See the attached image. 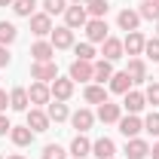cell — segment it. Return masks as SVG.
<instances>
[{
  "mask_svg": "<svg viewBox=\"0 0 159 159\" xmlns=\"http://www.w3.org/2000/svg\"><path fill=\"white\" fill-rule=\"evenodd\" d=\"M31 77L37 83H52L58 77V67H55V61H34L31 64Z\"/></svg>",
  "mask_w": 159,
  "mask_h": 159,
  "instance_id": "6da1fadb",
  "label": "cell"
},
{
  "mask_svg": "<svg viewBox=\"0 0 159 159\" xmlns=\"http://www.w3.org/2000/svg\"><path fill=\"white\" fill-rule=\"evenodd\" d=\"M70 80L74 83H89V80H95V61H74L70 64Z\"/></svg>",
  "mask_w": 159,
  "mask_h": 159,
  "instance_id": "7a4b0ae2",
  "label": "cell"
},
{
  "mask_svg": "<svg viewBox=\"0 0 159 159\" xmlns=\"http://www.w3.org/2000/svg\"><path fill=\"white\" fill-rule=\"evenodd\" d=\"M86 37H89V43H104L110 37L107 34V21L104 19H89L86 21Z\"/></svg>",
  "mask_w": 159,
  "mask_h": 159,
  "instance_id": "3957f363",
  "label": "cell"
},
{
  "mask_svg": "<svg viewBox=\"0 0 159 159\" xmlns=\"http://www.w3.org/2000/svg\"><path fill=\"white\" fill-rule=\"evenodd\" d=\"M49 92H52V101H67L70 95H74V80L67 77V80H52L49 83Z\"/></svg>",
  "mask_w": 159,
  "mask_h": 159,
  "instance_id": "277c9868",
  "label": "cell"
},
{
  "mask_svg": "<svg viewBox=\"0 0 159 159\" xmlns=\"http://www.w3.org/2000/svg\"><path fill=\"white\" fill-rule=\"evenodd\" d=\"M86 21H89V12H86V6H67L64 9V25L74 31V28H86Z\"/></svg>",
  "mask_w": 159,
  "mask_h": 159,
  "instance_id": "5b68a950",
  "label": "cell"
},
{
  "mask_svg": "<svg viewBox=\"0 0 159 159\" xmlns=\"http://www.w3.org/2000/svg\"><path fill=\"white\" fill-rule=\"evenodd\" d=\"M144 43H147V37H144L141 31H129L125 40H122V49H125L129 55H135V58H138V55H144Z\"/></svg>",
  "mask_w": 159,
  "mask_h": 159,
  "instance_id": "8992f818",
  "label": "cell"
},
{
  "mask_svg": "<svg viewBox=\"0 0 159 159\" xmlns=\"http://www.w3.org/2000/svg\"><path fill=\"white\" fill-rule=\"evenodd\" d=\"M49 43L55 46V49H70L74 46V31L67 28V25H61V28H52V34H49Z\"/></svg>",
  "mask_w": 159,
  "mask_h": 159,
  "instance_id": "52a82bcc",
  "label": "cell"
},
{
  "mask_svg": "<svg viewBox=\"0 0 159 159\" xmlns=\"http://www.w3.org/2000/svg\"><path fill=\"white\" fill-rule=\"evenodd\" d=\"M122 107H125L129 113H141V110L147 107V98H144V92H138V89H129V92L122 95Z\"/></svg>",
  "mask_w": 159,
  "mask_h": 159,
  "instance_id": "ba28073f",
  "label": "cell"
},
{
  "mask_svg": "<svg viewBox=\"0 0 159 159\" xmlns=\"http://www.w3.org/2000/svg\"><path fill=\"white\" fill-rule=\"evenodd\" d=\"M116 125H119V132L125 135V141H129V138H138V132L144 129V122L138 119V113H129V116H122Z\"/></svg>",
  "mask_w": 159,
  "mask_h": 159,
  "instance_id": "9c48e42d",
  "label": "cell"
},
{
  "mask_svg": "<svg viewBox=\"0 0 159 159\" xmlns=\"http://www.w3.org/2000/svg\"><path fill=\"white\" fill-rule=\"evenodd\" d=\"M31 31H34L37 37L52 34V16H49V12H34V16H31Z\"/></svg>",
  "mask_w": 159,
  "mask_h": 159,
  "instance_id": "30bf717a",
  "label": "cell"
},
{
  "mask_svg": "<svg viewBox=\"0 0 159 159\" xmlns=\"http://www.w3.org/2000/svg\"><path fill=\"white\" fill-rule=\"evenodd\" d=\"M25 125H28L34 135H37V132H46V129H49V116H46L40 107H31V110H28V122H25Z\"/></svg>",
  "mask_w": 159,
  "mask_h": 159,
  "instance_id": "8fae6325",
  "label": "cell"
},
{
  "mask_svg": "<svg viewBox=\"0 0 159 159\" xmlns=\"http://www.w3.org/2000/svg\"><path fill=\"white\" fill-rule=\"evenodd\" d=\"M125 156H129V159L150 156V144H147L144 138H129V141H125Z\"/></svg>",
  "mask_w": 159,
  "mask_h": 159,
  "instance_id": "7c38bea8",
  "label": "cell"
},
{
  "mask_svg": "<svg viewBox=\"0 0 159 159\" xmlns=\"http://www.w3.org/2000/svg\"><path fill=\"white\" fill-rule=\"evenodd\" d=\"M122 52H125V49H122V40H116V37H107L104 43H101V55H104L107 61H119Z\"/></svg>",
  "mask_w": 159,
  "mask_h": 159,
  "instance_id": "4fadbf2b",
  "label": "cell"
},
{
  "mask_svg": "<svg viewBox=\"0 0 159 159\" xmlns=\"http://www.w3.org/2000/svg\"><path fill=\"white\" fill-rule=\"evenodd\" d=\"M28 98H31V104H49V101H52L49 83H31V89H28Z\"/></svg>",
  "mask_w": 159,
  "mask_h": 159,
  "instance_id": "5bb4252c",
  "label": "cell"
},
{
  "mask_svg": "<svg viewBox=\"0 0 159 159\" xmlns=\"http://www.w3.org/2000/svg\"><path fill=\"white\" fill-rule=\"evenodd\" d=\"M70 122H74V129H77L80 135H86V132L92 129V122H95V113H92V110H86V107H80L77 113L70 116Z\"/></svg>",
  "mask_w": 159,
  "mask_h": 159,
  "instance_id": "9a60e30c",
  "label": "cell"
},
{
  "mask_svg": "<svg viewBox=\"0 0 159 159\" xmlns=\"http://www.w3.org/2000/svg\"><path fill=\"white\" fill-rule=\"evenodd\" d=\"M98 119L101 122H119L122 119V104H110V101L98 104Z\"/></svg>",
  "mask_w": 159,
  "mask_h": 159,
  "instance_id": "2e32d148",
  "label": "cell"
},
{
  "mask_svg": "<svg viewBox=\"0 0 159 159\" xmlns=\"http://www.w3.org/2000/svg\"><path fill=\"white\" fill-rule=\"evenodd\" d=\"M31 55H34V61H52V55H55V46H52L49 40H37V43L31 46Z\"/></svg>",
  "mask_w": 159,
  "mask_h": 159,
  "instance_id": "e0dca14e",
  "label": "cell"
},
{
  "mask_svg": "<svg viewBox=\"0 0 159 159\" xmlns=\"http://www.w3.org/2000/svg\"><path fill=\"white\" fill-rule=\"evenodd\" d=\"M92 153L98 159H113V153H116V144L110 138H98V141H92Z\"/></svg>",
  "mask_w": 159,
  "mask_h": 159,
  "instance_id": "ac0fdd59",
  "label": "cell"
},
{
  "mask_svg": "<svg viewBox=\"0 0 159 159\" xmlns=\"http://www.w3.org/2000/svg\"><path fill=\"white\" fill-rule=\"evenodd\" d=\"M116 25L122 28V31H138V25H141V16L135 12V9H122L116 16Z\"/></svg>",
  "mask_w": 159,
  "mask_h": 159,
  "instance_id": "d6986e66",
  "label": "cell"
},
{
  "mask_svg": "<svg viewBox=\"0 0 159 159\" xmlns=\"http://www.w3.org/2000/svg\"><path fill=\"white\" fill-rule=\"evenodd\" d=\"M9 138H12L16 147H28V144L34 141V132H31L28 125H12V129H9Z\"/></svg>",
  "mask_w": 159,
  "mask_h": 159,
  "instance_id": "ffe728a7",
  "label": "cell"
},
{
  "mask_svg": "<svg viewBox=\"0 0 159 159\" xmlns=\"http://www.w3.org/2000/svg\"><path fill=\"white\" fill-rule=\"evenodd\" d=\"M92 153V141L86 138V135H77V138L70 141V156L74 159H83V156H89Z\"/></svg>",
  "mask_w": 159,
  "mask_h": 159,
  "instance_id": "44dd1931",
  "label": "cell"
},
{
  "mask_svg": "<svg viewBox=\"0 0 159 159\" xmlns=\"http://www.w3.org/2000/svg\"><path fill=\"white\" fill-rule=\"evenodd\" d=\"M83 98L89 101V104H104V101H107V89H104L101 83H92V86H86Z\"/></svg>",
  "mask_w": 159,
  "mask_h": 159,
  "instance_id": "7402d4cb",
  "label": "cell"
},
{
  "mask_svg": "<svg viewBox=\"0 0 159 159\" xmlns=\"http://www.w3.org/2000/svg\"><path fill=\"white\" fill-rule=\"evenodd\" d=\"M125 74H129L132 83H144V80H147V64H144L141 58H132L129 67H125Z\"/></svg>",
  "mask_w": 159,
  "mask_h": 159,
  "instance_id": "603a6c76",
  "label": "cell"
},
{
  "mask_svg": "<svg viewBox=\"0 0 159 159\" xmlns=\"http://www.w3.org/2000/svg\"><path fill=\"white\" fill-rule=\"evenodd\" d=\"M129 89H132V80H129V74H125V70H119V74H113V77H110V92L125 95Z\"/></svg>",
  "mask_w": 159,
  "mask_h": 159,
  "instance_id": "cb8c5ba5",
  "label": "cell"
},
{
  "mask_svg": "<svg viewBox=\"0 0 159 159\" xmlns=\"http://www.w3.org/2000/svg\"><path fill=\"white\" fill-rule=\"evenodd\" d=\"M46 116H49V122H64V119L70 116V113H67V104H64V101H49Z\"/></svg>",
  "mask_w": 159,
  "mask_h": 159,
  "instance_id": "d4e9b609",
  "label": "cell"
},
{
  "mask_svg": "<svg viewBox=\"0 0 159 159\" xmlns=\"http://www.w3.org/2000/svg\"><path fill=\"white\" fill-rule=\"evenodd\" d=\"M110 77H113V61H107V58H101L95 61V83H110Z\"/></svg>",
  "mask_w": 159,
  "mask_h": 159,
  "instance_id": "484cf974",
  "label": "cell"
},
{
  "mask_svg": "<svg viewBox=\"0 0 159 159\" xmlns=\"http://www.w3.org/2000/svg\"><path fill=\"white\" fill-rule=\"evenodd\" d=\"M28 104H31V98H28V89H12L9 92V107L12 110H28Z\"/></svg>",
  "mask_w": 159,
  "mask_h": 159,
  "instance_id": "4316f807",
  "label": "cell"
},
{
  "mask_svg": "<svg viewBox=\"0 0 159 159\" xmlns=\"http://www.w3.org/2000/svg\"><path fill=\"white\" fill-rule=\"evenodd\" d=\"M138 16L147 19V21H159V3H156V0H141Z\"/></svg>",
  "mask_w": 159,
  "mask_h": 159,
  "instance_id": "83f0119b",
  "label": "cell"
},
{
  "mask_svg": "<svg viewBox=\"0 0 159 159\" xmlns=\"http://www.w3.org/2000/svg\"><path fill=\"white\" fill-rule=\"evenodd\" d=\"M16 37H19L16 25H12V21H0V46H9V43H16Z\"/></svg>",
  "mask_w": 159,
  "mask_h": 159,
  "instance_id": "f1b7e54d",
  "label": "cell"
},
{
  "mask_svg": "<svg viewBox=\"0 0 159 159\" xmlns=\"http://www.w3.org/2000/svg\"><path fill=\"white\" fill-rule=\"evenodd\" d=\"M107 9H110V6H107V0H89V3H86V12H89L92 19H104V16H107Z\"/></svg>",
  "mask_w": 159,
  "mask_h": 159,
  "instance_id": "f546056e",
  "label": "cell"
},
{
  "mask_svg": "<svg viewBox=\"0 0 159 159\" xmlns=\"http://www.w3.org/2000/svg\"><path fill=\"white\" fill-rule=\"evenodd\" d=\"M74 52H77L80 61H95V43H89V40H86V43H77Z\"/></svg>",
  "mask_w": 159,
  "mask_h": 159,
  "instance_id": "4dcf8cb0",
  "label": "cell"
},
{
  "mask_svg": "<svg viewBox=\"0 0 159 159\" xmlns=\"http://www.w3.org/2000/svg\"><path fill=\"white\" fill-rule=\"evenodd\" d=\"M34 6H37V0H12L16 16H25V19H31V16H34Z\"/></svg>",
  "mask_w": 159,
  "mask_h": 159,
  "instance_id": "1f68e13d",
  "label": "cell"
},
{
  "mask_svg": "<svg viewBox=\"0 0 159 159\" xmlns=\"http://www.w3.org/2000/svg\"><path fill=\"white\" fill-rule=\"evenodd\" d=\"M43 9L49 12V16H58L67 9V0H43Z\"/></svg>",
  "mask_w": 159,
  "mask_h": 159,
  "instance_id": "d6a6232c",
  "label": "cell"
},
{
  "mask_svg": "<svg viewBox=\"0 0 159 159\" xmlns=\"http://www.w3.org/2000/svg\"><path fill=\"white\" fill-rule=\"evenodd\" d=\"M43 159H67V153L61 150L58 144H46L43 147Z\"/></svg>",
  "mask_w": 159,
  "mask_h": 159,
  "instance_id": "836d02e7",
  "label": "cell"
},
{
  "mask_svg": "<svg viewBox=\"0 0 159 159\" xmlns=\"http://www.w3.org/2000/svg\"><path fill=\"white\" fill-rule=\"evenodd\" d=\"M144 55H147L150 61H159V37H153V40L144 43Z\"/></svg>",
  "mask_w": 159,
  "mask_h": 159,
  "instance_id": "e575fe53",
  "label": "cell"
},
{
  "mask_svg": "<svg viewBox=\"0 0 159 159\" xmlns=\"http://www.w3.org/2000/svg\"><path fill=\"white\" fill-rule=\"evenodd\" d=\"M144 98H147V104H153V107H159V83H150V86H147Z\"/></svg>",
  "mask_w": 159,
  "mask_h": 159,
  "instance_id": "d590c367",
  "label": "cell"
},
{
  "mask_svg": "<svg viewBox=\"0 0 159 159\" xmlns=\"http://www.w3.org/2000/svg\"><path fill=\"white\" fill-rule=\"evenodd\" d=\"M144 129H147L150 135H156V138H159V113H156V110H153L150 116L144 119Z\"/></svg>",
  "mask_w": 159,
  "mask_h": 159,
  "instance_id": "8d00e7d4",
  "label": "cell"
},
{
  "mask_svg": "<svg viewBox=\"0 0 159 159\" xmlns=\"http://www.w3.org/2000/svg\"><path fill=\"white\" fill-rule=\"evenodd\" d=\"M9 129H12V122H9V119H6L3 113H0V135H6Z\"/></svg>",
  "mask_w": 159,
  "mask_h": 159,
  "instance_id": "74e56055",
  "label": "cell"
},
{
  "mask_svg": "<svg viewBox=\"0 0 159 159\" xmlns=\"http://www.w3.org/2000/svg\"><path fill=\"white\" fill-rule=\"evenodd\" d=\"M6 64H9V49L0 46V67H6Z\"/></svg>",
  "mask_w": 159,
  "mask_h": 159,
  "instance_id": "f35d334b",
  "label": "cell"
},
{
  "mask_svg": "<svg viewBox=\"0 0 159 159\" xmlns=\"http://www.w3.org/2000/svg\"><path fill=\"white\" fill-rule=\"evenodd\" d=\"M6 107H9V95H6V92H3V89H0V113H3V110H6Z\"/></svg>",
  "mask_w": 159,
  "mask_h": 159,
  "instance_id": "ab89813d",
  "label": "cell"
},
{
  "mask_svg": "<svg viewBox=\"0 0 159 159\" xmlns=\"http://www.w3.org/2000/svg\"><path fill=\"white\" fill-rule=\"evenodd\" d=\"M150 156H153V159H159V144H153V150H150Z\"/></svg>",
  "mask_w": 159,
  "mask_h": 159,
  "instance_id": "60d3db41",
  "label": "cell"
},
{
  "mask_svg": "<svg viewBox=\"0 0 159 159\" xmlns=\"http://www.w3.org/2000/svg\"><path fill=\"white\" fill-rule=\"evenodd\" d=\"M0 6H12V0H0Z\"/></svg>",
  "mask_w": 159,
  "mask_h": 159,
  "instance_id": "b9f144b4",
  "label": "cell"
},
{
  "mask_svg": "<svg viewBox=\"0 0 159 159\" xmlns=\"http://www.w3.org/2000/svg\"><path fill=\"white\" fill-rule=\"evenodd\" d=\"M70 3H74V6H80V3H89V0H70Z\"/></svg>",
  "mask_w": 159,
  "mask_h": 159,
  "instance_id": "7bdbcfd3",
  "label": "cell"
},
{
  "mask_svg": "<svg viewBox=\"0 0 159 159\" xmlns=\"http://www.w3.org/2000/svg\"><path fill=\"white\" fill-rule=\"evenodd\" d=\"M9 159H25V156H19V153H16V156H9Z\"/></svg>",
  "mask_w": 159,
  "mask_h": 159,
  "instance_id": "ee69618b",
  "label": "cell"
},
{
  "mask_svg": "<svg viewBox=\"0 0 159 159\" xmlns=\"http://www.w3.org/2000/svg\"><path fill=\"white\" fill-rule=\"evenodd\" d=\"M156 34H159V21H156Z\"/></svg>",
  "mask_w": 159,
  "mask_h": 159,
  "instance_id": "f6af8a7d",
  "label": "cell"
},
{
  "mask_svg": "<svg viewBox=\"0 0 159 159\" xmlns=\"http://www.w3.org/2000/svg\"><path fill=\"white\" fill-rule=\"evenodd\" d=\"M156 3H159V0H156Z\"/></svg>",
  "mask_w": 159,
  "mask_h": 159,
  "instance_id": "bcb514c9",
  "label": "cell"
},
{
  "mask_svg": "<svg viewBox=\"0 0 159 159\" xmlns=\"http://www.w3.org/2000/svg\"><path fill=\"white\" fill-rule=\"evenodd\" d=\"M0 159H3V156H0Z\"/></svg>",
  "mask_w": 159,
  "mask_h": 159,
  "instance_id": "7dc6e473",
  "label": "cell"
}]
</instances>
